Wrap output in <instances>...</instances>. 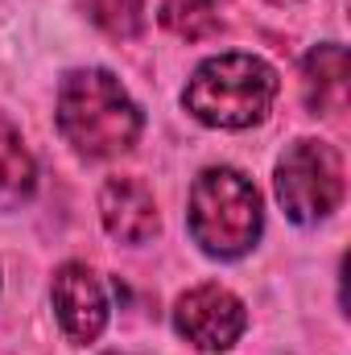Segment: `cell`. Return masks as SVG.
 <instances>
[{
	"instance_id": "7",
	"label": "cell",
	"mask_w": 351,
	"mask_h": 355,
	"mask_svg": "<svg viewBox=\"0 0 351 355\" xmlns=\"http://www.w3.org/2000/svg\"><path fill=\"white\" fill-rule=\"evenodd\" d=\"M99 215L108 236L120 244H145L157 236V202L137 178H112L99 194Z\"/></svg>"
},
{
	"instance_id": "1",
	"label": "cell",
	"mask_w": 351,
	"mask_h": 355,
	"mask_svg": "<svg viewBox=\"0 0 351 355\" xmlns=\"http://www.w3.org/2000/svg\"><path fill=\"white\" fill-rule=\"evenodd\" d=\"M58 128L83 157H120L141 137V112L108 71H75L58 87Z\"/></svg>"
},
{
	"instance_id": "5",
	"label": "cell",
	"mask_w": 351,
	"mask_h": 355,
	"mask_svg": "<svg viewBox=\"0 0 351 355\" xmlns=\"http://www.w3.org/2000/svg\"><path fill=\"white\" fill-rule=\"evenodd\" d=\"M174 322L178 335L186 343H194L198 352H228L244 335L248 314H244L240 297L228 293L223 285H198V289L178 297Z\"/></svg>"
},
{
	"instance_id": "6",
	"label": "cell",
	"mask_w": 351,
	"mask_h": 355,
	"mask_svg": "<svg viewBox=\"0 0 351 355\" xmlns=\"http://www.w3.org/2000/svg\"><path fill=\"white\" fill-rule=\"evenodd\" d=\"M54 310L71 343L99 339L108 322V297H103L99 277L87 265H62L54 272Z\"/></svg>"
},
{
	"instance_id": "11",
	"label": "cell",
	"mask_w": 351,
	"mask_h": 355,
	"mask_svg": "<svg viewBox=\"0 0 351 355\" xmlns=\"http://www.w3.org/2000/svg\"><path fill=\"white\" fill-rule=\"evenodd\" d=\"M91 21L108 33V37H137L145 25V0H87Z\"/></svg>"
},
{
	"instance_id": "9",
	"label": "cell",
	"mask_w": 351,
	"mask_h": 355,
	"mask_svg": "<svg viewBox=\"0 0 351 355\" xmlns=\"http://www.w3.org/2000/svg\"><path fill=\"white\" fill-rule=\"evenodd\" d=\"M33 157L21 141V132L0 116V211L21 207L33 194Z\"/></svg>"
},
{
	"instance_id": "10",
	"label": "cell",
	"mask_w": 351,
	"mask_h": 355,
	"mask_svg": "<svg viewBox=\"0 0 351 355\" xmlns=\"http://www.w3.org/2000/svg\"><path fill=\"white\" fill-rule=\"evenodd\" d=\"M162 25L182 42H207L219 33V17L211 0H166L162 4Z\"/></svg>"
},
{
	"instance_id": "4",
	"label": "cell",
	"mask_w": 351,
	"mask_h": 355,
	"mask_svg": "<svg viewBox=\"0 0 351 355\" xmlns=\"http://www.w3.org/2000/svg\"><path fill=\"white\" fill-rule=\"evenodd\" d=\"M277 198L293 223H318L343 202V162L323 141H298L277 162Z\"/></svg>"
},
{
	"instance_id": "2",
	"label": "cell",
	"mask_w": 351,
	"mask_h": 355,
	"mask_svg": "<svg viewBox=\"0 0 351 355\" xmlns=\"http://www.w3.org/2000/svg\"><path fill=\"white\" fill-rule=\"evenodd\" d=\"M277 99V71L252 54L207 58L186 83V112L211 128H252Z\"/></svg>"
},
{
	"instance_id": "8",
	"label": "cell",
	"mask_w": 351,
	"mask_h": 355,
	"mask_svg": "<svg viewBox=\"0 0 351 355\" xmlns=\"http://www.w3.org/2000/svg\"><path fill=\"white\" fill-rule=\"evenodd\" d=\"M302 91H306V107L314 116L343 112L348 107V50L335 42L310 50L302 62Z\"/></svg>"
},
{
	"instance_id": "12",
	"label": "cell",
	"mask_w": 351,
	"mask_h": 355,
	"mask_svg": "<svg viewBox=\"0 0 351 355\" xmlns=\"http://www.w3.org/2000/svg\"><path fill=\"white\" fill-rule=\"evenodd\" d=\"M268 4H298V0H268Z\"/></svg>"
},
{
	"instance_id": "3",
	"label": "cell",
	"mask_w": 351,
	"mask_h": 355,
	"mask_svg": "<svg viewBox=\"0 0 351 355\" xmlns=\"http://www.w3.org/2000/svg\"><path fill=\"white\" fill-rule=\"evenodd\" d=\"M190 236L211 257H244L261 236V194L240 170H203L190 186Z\"/></svg>"
}]
</instances>
